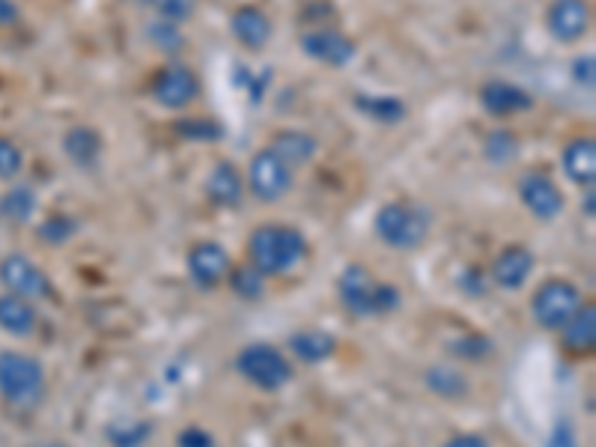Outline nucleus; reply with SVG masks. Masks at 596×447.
Returning a JSON list of instances; mask_svg holds the SVG:
<instances>
[{
  "label": "nucleus",
  "mask_w": 596,
  "mask_h": 447,
  "mask_svg": "<svg viewBox=\"0 0 596 447\" xmlns=\"http://www.w3.org/2000/svg\"><path fill=\"white\" fill-rule=\"evenodd\" d=\"M301 49L310 60L317 63H326L331 70H343L349 66L358 54V45L349 36H343L340 30L331 28H317L301 36Z\"/></svg>",
  "instance_id": "13"
},
{
  "label": "nucleus",
  "mask_w": 596,
  "mask_h": 447,
  "mask_svg": "<svg viewBox=\"0 0 596 447\" xmlns=\"http://www.w3.org/2000/svg\"><path fill=\"white\" fill-rule=\"evenodd\" d=\"M561 164L570 182H576L582 189H590L596 179V140L590 135L573 138L561 152Z\"/></svg>",
  "instance_id": "17"
},
{
  "label": "nucleus",
  "mask_w": 596,
  "mask_h": 447,
  "mask_svg": "<svg viewBox=\"0 0 596 447\" xmlns=\"http://www.w3.org/2000/svg\"><path fill=\"white\" fill-rule=\"evenodd\" d=\"M546 30L561 45L585 40L590 30V0H552L546 10Z\"/></svg>",
  "instance_id": "12"
},
{
  "label": "nucleus",
  "mask_w": 596,
  "mask_h": 447,
  "mask_svg": "<svg viewBox=\"0 0 596 447\" xmlns=\"http://www.w3.org/2000/svg\"><path fill=\"white\" fill-rule=\"evenodd\" d=\"M40 313L33 308V301L12 292L0 296V331L10 334V338H30L36 331Z\"/></svg>",
  "instance_id": "20"
},
{
  "label": "nucleus",
  "mask_w": 596,
  "mask_h": 447,
  "mask_svg": "<svg viewBox=\"0 0 596 447\" xmlns=\"http://www.w3.org/2000/svg\"><path fill=\"white\" fill-rule=\"evenodd\" d=\"M308 257V238L289 224H259L248 236V263L266 278H284Z\"/></svg>",
  "instance_id": "1"
},
{
  "label": "nucleus",
  "mask_w": 596,
  "mask_h": 447,
  "mask_svg": "<svg viewBox=\"0 0 596 447\" xmlns=\"http://www.w3.org/2000/svg\"><path fill=\"white\" fill-rule=\"evenodd\" d=\"M289 349H292V355H296L298 361H305V364H322V361L334 355L338 340H334V334L319 331V328H305V331H296V334L289 338Z\"/></svg>",
  "instance_id": "23"
},
{
  "label": "nucleus",
  "mask_w": 596,
  "mask_h": 447,
  "mask_svg": "<svg viewBox=\"0 0 596 447\" xmlns=\"http://www.w3.org/2000/svg\"><path fill=\"white\" fill-rule=\"evenodd\" d=\"M536 266V257L525 245H507L496 259H492V268H489V278L492 284L507 292H513V289H522L531 280Z\"/></svg>",
  "instance_id": "14"
},
{
  "label": "nucleus",
  "mask_w": 596,
  "mask_h": 447,
  "mask_svg": "<svg viewBox=\"0 0 596 447\" xmlns=\"http://www.w3.org/2000/svg\"><path fill=\"white\" fill-rule=\"evenodd\" d=\"M480 105L492 117H513V114H525V110L534 108V99L531 93L522 89L519 84H510V81H487L480 87Z\"/></svg>",
  "instance_id": "15"
},
{
  "label": "nucleus",
  "mask_w": 596,
  "mask_h": 447,
  "mask_svg": "<svg viewBox=\"0 0 596 447\" xmlns=\"http://www.w3.org/2000/svg\"><path fill=\"white\" fill-rule=\"evenodd\" d=\"M156 10L164 15V21L179 24V21H185L191 15V0H159V3H156Z\"/></svg>",
  "instance_id": "36"
},
{
  "label": "nucleus",
  "mask_w": 596,
  "mask_h": 447,
  "mask_svg": "<svg viewBox=\"0 0 596 447\" xmlns=\"http://www.w3.org/2000/svg\"><path fill=\"white\" fill-rule=\"evenodd\" d=\"M24 170V152L10 138H0V182H12Z\"/></svg>",
  "instance_id": "31"
},
{
  "label": "nucleus",
  "mask_w": 596,
  "mask_h": 447,
  "mask_svg": "<svg viewBox=\"0 0 596 447\" xmlns=\"http://www.w3.org/2000/svg\"><path fill=\"white\" fill-rule=\"evenodd\" d=\"M582 212H587V219H594V185L587 189L585 200H582Z\"/></svg>",
  "instance_id": "42"
},
{
  "label": "nucleus",
  "mask_w": 596,
  "mask_h": 447,
  "mask_svg": "<svg viewBox=\"0 0 596 447\" xmlns=\"http://www.w3.org/2000/svg\"><path fill=\"white\" fill-rule=\"evenodd\" d=\"M355 108L361 110L364 117L385 123V126H394V123L406 117V105L394 99V96H355Z\"/></svg>",
  "instance_id": "26"
},
{
  "label": "nucleus",
  "mask_w": 596,
  "mask_h": 447,
  "mask_svg": "<svg viewBox=\"0 0 596 447\" xmlns=\"http://www.w3.org/2000/svg\"><path fill=\"white\" fill-rule=\"evenodd\" d=\"M427 387L433 394L445 400H459L468 394V379L459 368H447V364H436L427 370Z\"/></svg>",
  "instance_id": "24"
},
{
  "label": "nucleus",
  "mask_w": 596,
  "mask_h": 447,
  "mask_svg": "<svg viewBox=\"0 0 596 447\" xmlns=\"http://www.w3.org/2000/svg\"><path fill=\"white\" fill-rule=\"evenodd\" d=\"M102 149H105V140L93 126H75L63 135V152L78 168H93L102 159Z\"/></svg>",
  "instance_id": "22"
},
{
  "label": "nucleus",
  "mask_w": 596,
  "mask_h": 447,
  "mask_svg": "<svg viewBox=\"0 0 596 447\" xmlns=\"http://www.w3.org/2000/svg\"><path fill=\"white\" fill-rule=\"evenodd\" d=\"M582 292L576 284H570L564 278H552L546 284H540L531 298V317L540 328L546 331H561L570 322V317L582 308Z\"/></svg>",
  "instance_id": "6"
},
{
  "label": "nucleus",
  "mask_w": 596,
  "mask_h": 447,
  "mask_svg": "<svg viewBox=\"0 0 596 447\" xmlns=\"http://www.w3.org/2000/svg\"><path fill=\"white\" fill-rule=\"evenodd\" d=\"M45 394V370L33 355L19 349L0 352V397L15 408L36 406Z\"/></svg>",
  "instance_id": "3"
},
{
  "label": "nucleus",
  "mask_w": 596,
  "mask_h": 447,
  "mask_svg": "<svg viewBox=\"0 0 596 447\" xmlns=\"http://www.w3.org/2000/svg\"><path fill=\"white\" fill-rule=\"evenodd\" d=\"M36 212V194L28 185H12L3 198H0V219L10 224H28Z\"/></svg>",
  "instance_id": "25"
},
{
  "label": "nucleus",
  "mask_w": 596,
  "mask_h": 447,
  "mask_svg": "<svg viewBox=\"0 0 596 447\" xmlns=\"http://www.w3.org/2000/svg\"><path fill=\"white\" fill-rule=\"evenodd\" d=\"M233 40L248 51H263L272 42V19L259 7H238L230 15Z\"/></svg>",
  "instance_id": "16"
},
{
  "label": "nucleus",
  "mask_w": 596,
  "mask_h": 447,
  "mask_svg": "<svg viewBox=\"0 0 596 447\" xmlns=\"http://www.w3.org/2000/svg\"><path fill=\"white\" fill-rule=\"evenodd\" d=\"M564 349L566 352H576V355H590L596 347V308L587 301L582 308L570 317L564 328Z\"/></svg>",
  "instance_id": "21"
},
{
  "label": "nucleus",
  "mask_w": 596,
  "mask_h": 447,
  "mask_svg": "<svg viewBox=\"0 0 596 447\" xmlns=\"http://www.w3.org/2000/svg\"><path fill=\"white\" fill-rule=\"evenodd\" d=\"M519 200L540 221H555L566 206L564 191L557 189L555 179L546 177V173H536V170H528L519 179Z\"/></svg>",
  "instance_id": "11"
},
{
  "label": "nucleus",
  "mask_w": 596,
  "mask_h": 447,
  "mask_svg": "<svg viewBox=\"0 0 596 447\" xmlns=\"http://www.w3.org/2000/svg\"><path fill=\"white\" fill-rule=\"evenodd\" d=\"M177 131L182 135V138H189V140L224 138V129H221L219 123H212V119H182V123H177Z\"/></svg>",
  "instance_id": "32"
},
{
  "label": "nucleus",
  "mask_w": 596,
  "mask_h": 447,
  "mask_svg": "<svg viewBox=\"0 0 596 447\" xmlns=\"http://www.w3.org/2000/svg\"><path fill=\"white\" fill-rule=\"evenodd\" d=\"M340 305L352 313L355 319H379L394 313L400 308V287L394 284H385V280L373 278V272L364 266L343 268V275L338 280Z\"/></svg>",
  "instance_id": "2"
},
{
  "label": "nucleus",
  "mask_w": 596,
  "mask_h": 447,
  "mask_svg": "<svg viewBox=\"0 0 596 447\" xmlns=\"http://www.w3.org/2000/svg\"><path fill=\"white\" fill-rule=\"evenodd\" d=\"M147 436H149V424L131 429V433H117V429H110V441H114L117 447H138L147 441Z\"/></svg>",
  "instance_id": "37"
},
{
  "label": "nucleus",
  "mask_w": 596,
  "mask_h": 447,
  "mask_svg": "<svg viewBox=\"0 0 596 447\" xmlns=\"http://www.w3.org/2000/svg\"><path fill=\"white\" fill-rule=\"evenodd\" d=\"M441 447H489V441L477 433H459V436L447 438Z\"/></svg>",
  "instance_id": "39"
},
{
  "label": "nucleus",
  "mask_w": 596,
  "mask_h": 447,
  "mask_svg": "<svg viewBox=\"0 0 596 447\" xmlns=\"http://www.w3.org/2000/svg\"><path fill=\"white\" fill-rule=\"evenodd\" d=\"M185 268H189V278L194 280V287L215 289L230 278L233 263H230V254L224 251L221 242L206 238V242H198V245L189 251Z\"/></svg>",
  "instance_id": "9"
},
{
  "label": "nucleus",
  "mask_w": 596,
  "mask_h": 447,
  "mask_svg": "<svg viewBox=\"0 0 596 447\" xmlns=\"http://www.w3.org/2000/svg\"><path fill=\"white\" fill-rule=\"evenodd\" d=\"M149 40L156 42L159 49L164 51H177L182 49V33H179V24H173V21H164L161 19L159 24H149Z\"/></svg>",
  "instance_id": "33"
},
{
  "label": "nucleus",
  "mask_w": 596,
  "mask_h": 447,
  "mask_svg": "<svg viewBox=\"0 0 596 447\" xmlns=\"http://www.w3.org/2000/svg\"><path fill=\"white\" fill-rule=\"evenodd\" d=\"M238 376L245 379L248 385L275 394L284 385H289L292 379V364L280 349L268 347V343H251L236 355Z\"/></svg>",
  "instance_id": "5"
},
{
  "label": "nucleus",
  "mask_w": 596,
  "mask_h": 447,
  "mask_svg": "<svg viewBox=\"0 0 596 447\" xmlns=\"http://www.w3.org/2000/svg\"><path fill=\"white\" fill-rule=\"evenodd\" d=\"M573 81L582 84V87H594V81H596L594 54H582V57L573 60Z\"/></svg>",
  "instance_id": "34"
},
{
  "label": "nucleus",
  "mask_w": 596,
  "mask_h": 447,
  "mask_svg": "<svg viewBox=\"0 0 596 447\" xmlns=\"http://www.w3.org/2000/svg\"><path fill=\"white\" fill-rule=\"evenodd\" d=\"M177 447H215V438L203 427H185L177 436Z\"/></svg>",
  "instance_id": "35"
},
{
  "label": "nucleus",
  "mask_w": 596,
  "mask_h": 447,
  "mask_svg": "<svg viewBox=\"0 0 596 447\" xmlns=\"http://www.w3.org/2000/svg\"><path fill=\"white\" fill-rule=\"evenodd\" d=\"M36 233H40L42 242H49V245H63V242H70V238L78 233V221L66 219V215H54V219L42 221Z\"/></svg>",
  "instance_id": "28"
},
{
  "label": "nucleus",
  "mask_w": 596,
  "mask_h": 447,
  "mask_svg": "<svg viewBox=\"0 0 596 447\" xmlns=\"http://www.w3.org/2000/svg\"><path fill=\"white\" fill-rule=\"evenodd\" d=\"M230 289L236 292L238 298H245V301H259V298L266 296V275H259L257 268L242 266V268H230Z\"/></svg>",
  "instance_id": "27"
},
{
  "label": "nucleus",
  "mask_w": 596,
  "mask_h": 447,
  "mask_svg": "<svg viewBox=\"0 0 596 447\" xmlns=\"http://www.w3.org/2000/svg\"><path fill=\"white\" fill-rule=\"evenodd\" d=\"M517 149H519L517 138L504 129L492 131L487 138V159L492 161V164H507V161H513L517 159Z\"/></svg>",
  "instance_id": "29"
},
{
  "label": "nucleus",
  "mask_w": 596,
  "mask_h": 447,
  "mask_svg": "<svg viewBox=\"0 0 596 447\" xmlns=\"http://www.w3.org/2000/svg\"><path fill=\"white\" fill-rule=\"evenodd\" d=\"M248 185L251 194L259 200V203H278L289 194L292 189V168L287 161H280L275 152L268 147H263L251 159L248 168Z\"/></svg>",
  "instance_id": "7"
},
{
  "label": "nucleus",
  "mask_w": 596,
  "mask_h": 447,
  "mask_svg": "<svg viewBox=\"0 0 596 447\" xmlns=\"http://www.w3.org/2000/svg\"><path fill=\"white\" fill-rule=\"evenodd\" d=\"M483 272H477V268H468L466 278H462V287H466V292H471V296H480L483 292Z\"/></svg>",
  "instance_id": "40"
},
{
  "label": "nucleus",
  "mask_w": 596,
  "mask_h": 447,
  "mask_svg": "<svg viewBox=\"0 0 596 447\" xmlns=\"http://www.w3.org/2000/svg\"><path fill=\"white\" fill-rule=\"evenodd\" d=\"M373 230L382 245L394 251H417L429 236V215L415 203H385L373 219Z\"/></svg>",
  "instance_id": "4"
},
{
  "label": "nucleus",
  "mask_w": 596,
  "mask_h": 447,
  "mask_svg": "<svg viewBox=\"0 0 596 447\" xmlns=\"http://www.w3.org/2000/svg\"><path fill=\"white\" fill-rule=\"evenodd\" d=\"M546 447H576V433L570 427V421H557L552 436H549Z\"/></svg>",
  "instance_id": "38"
},
{
  "label": "nucleus",
  "mask_w": 596,
  "mask_h": 447,
  "mask_svg": "<svg viewBox=\"0 0 596 447\" xmlns=\"http://www.w3.org/2000/svg\"><path fill=\"white\" fill-rule=\"evenodd\" d=\"M198 75L185 63H168L164 70H159L156 81H152V99L168 110L189 108L191 102L198 99Z\"/></svg>",
  "instance_id": "10"
},
{
  "label": "nucleus",
  "mask_w": 596,
  "mask_h": 447,
  "mask_svg": "<svg viewBox=\"0 0 596 447\" xmlns=\"http://www.w3.org/2000/svg\"><path fill=\"white\" fill-rule=\"evenodd\" d=\"M209 200L221 209H236L245 198V182L233 161H219L206 177Z\"/></svg>",
  "instance_id": "18"
},
{
  "label": "nucleus",
  "mask_w": 596,
  "mask_h": 447,
  "mask_svg": "<svg viewBox=\"0 0 596 447\" xmlns=\"http://www.w3.org/2000/svg\"><path fill=\"white\" fill-rule=\"evenodd\" d=\"M49 447H66V445H49Z\"/></svg>",
  "instance_id": "43"
},
{
  "label": "nucleus",
  "mask_w": 596,
  "mask_h": 447,
  "mask_svg": "<svg viewBox=\"0 0 596 447\" xmlns=\"http://www.w3.org/2000/svg\"><path fill=\"white\" fill-rule=\"evenodd\" d=\"M447 349L457 358H462V361H480V358L492 352V340L483 338V334H466V338L450 340Z\"/></svg>",
  "instance_id": "30"
},
{
  "label": "nucleus",
  "mask_w": 596,
  "mask_h": 447,
  "mask_svg": "<svg viewBox=\"0 0 596 447\" xmlns=\"http://www.w3.org/2000/svg\"><path fill=\"white\" fill-rule=\"evenodd\" d=\"M0 284H3L7 292L28 298V301L51 298L49 275L33 259L24 257V254H7V257L0 259Z\"/></svg>",
  "instance_id": "8"
},
{
  "label": "nucleus",
  "mask_w": 596,
  "mask_h": 447,
  "mask_svg": "<svg viewBox=\"0 0 596 447\" xmlns=\"http://www.w3.org/2000/svg\"><path fill=\"white\" fill-rule=\"evenodd\" d=\"M268 149H272L280 161H287L289 168L296 170V168H305V164H310V161L317 159L319 140L313 138L310 131L287 129V131H278V135L272 138Z\"/></svg>",
  "instance_id": "19"
},
{
  "label": "nucleus",
  "mask_w": 596,
  "mask_h": 447,
  "mask_svg": "<svg viewBox=\"0 0 596 447\" xmlns=\"http://www.w3.org/2000/svg\"><path fill=\"white\" fill-rule=\"evenodd\" d=\"M19 19V7L12 0H0V24H12Z\"/></svg>",
  "instance_id": "41"
}]
</instances>
